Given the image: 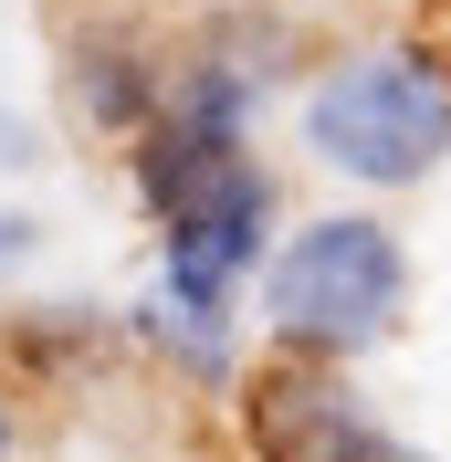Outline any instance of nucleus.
<instances>
[{"mask_svg": "<svg viewBox=\"0 0 451 462\" xmlns=\"http://www.w3.org/2000/svg\"><path fill=\"white\" fill-rule=\"evenodd\" d=\"M199 11H253V0H199Z\"/></svg>", "mask_w": 451, "mask_h": 462, "instance_id": "obj_10", "label": "nucleus"}, {"mask_svg": "<svg viewBox=\"0 0 451 462\" xmlns=\"http://www.w3.org/2000/svg\"><path fill=\"white\" fill-rule=\"evenodd\" d=\"M115 326L95 316V305H32V316H11L0 326V346H11V368H32V378H53V368H74V357H95Z\"/></svg>", "mask_w": 451, "mask_h": 462, "instance_id": "obj_6", "label": "nucleus"}, {"mask_svg": "<svg viewBox=\"0 0 451 462\" xmlns=\"http://www.w3.org/2000/svg\"><path fill=\"white\" fill-rule=\"evenodd\" d=\"M126 337L137 346H158L179 378H199V389H231V316H199V305H169V294H147L137 316H126Z\"/></svg>", "mask_w": 451, "mask_h": 462, "instance_id": "obj_5", "label": "nucleus"}, {"mask_svg": "<svg viewBox=\"0 0 451 462\" xmlns=\"http://www.w3.org/2000/svg\"><path fill=\"white\" fill-rule=\"evenodd\" d=\"M63 85H74V116H85L95 137L137 147L158 116H169V53L137 42V32H85L74 53H63Z\"/></svg>", "mask_w": 451, "mask_h": 462, "instance_id": "obj_4", "label": "nucleus"}, {"mask_svg": "<svg viewBox=\"0 0 451 462\" xmlns=\"http://www.w3.org/2000/svg\"><path fill=\"white\" fill-rule=\"evenodd\" d=\"M22 452V389H11V368H0V462Z\"/></svg>", "mask_w": 451, "mask_h": 462, "instance_id": "obj_8", "label": "nucleus"}, {"mask_svg": "<svg viewBox=\"0 0 451 462\" xmlns=\"http://www.w3.org/2000/svg\"><path fill=\"white\" fill-rule=\"evenodd\" d=\"M410 462H420V452H410Z\"/></svg>", "mask_w": 451, "mask_h": 462, "instance_id": "obj_11", "label": "nucleus"}, {"mask_svg": "<svg viewBox=\"0 0 451 462\" xmlns=\"http://www.w3.org/2000/svg\"><path fill=\"white\" fill-rule=\"evenodd\" d=\"M305 147L315 169L357 189H420L451 158V53L441 42H357L305 85Z\"/></svg>", "mask_w": 451, "mask_h": 462, "instance_id": "obj_2", "label": "nucleus"}, {"mask_svg": "<svg viewBox=\"0 0 451 462\" xmlns=\"http://www.w3.org/2000/svg\"><path fill=\"white\" fill-rule=\"evenodd\" d=\"M32 253H42V221H32V210H0V273L32 263Z\"/></svg>", "mask_w": 451, "mask_h": 462, "instance_id": "obj_7", "label": "nucleus"}, {"mask_svg": "<svg viewBox=\"0 0 451 462\" xmlns=\"http://www.w3.org/2000/svg\"><path fill=\"white\" fill-rule=\"evenodd\" d=\"M0 158H11V169H22V158H32V137H22V126H11V116H0Z\"/></svg>", "mask_w": 451, "mask_h": 462, "instance_id": "obj_9", "label": "nucleus"}, {"mask_svg": "<svg viewBox=\"0 0 451 462\" xmlns=\"http://www.w3.org/2000/svg\"><path fill=\"white\" fill-rule=\"evenodd\" d=\"M253 294H262V337L283 357L346 368V357H367L410 326V242L378 210H315L273 242Z\"/></svg>", "mask_w": 451, "mask_h": 462, "instance_id": "obj_1", "label": "nucleus"}, {"mask_svg": "<svg viewBox=\"0 0 451 462\" xmlns=\"http://www.w3.org/2000/svg\"><path fill=\"white\" fill-rule=\"evenodd\" d=\"M242 452L253 462H410L389 441V420L346 389V368L283 357V346L242 378Z\"/></svg>", "mask_w": 451, "mask_h": 462, "instance_id": "obj_3", "label": "nucleus"}]
</instances>
